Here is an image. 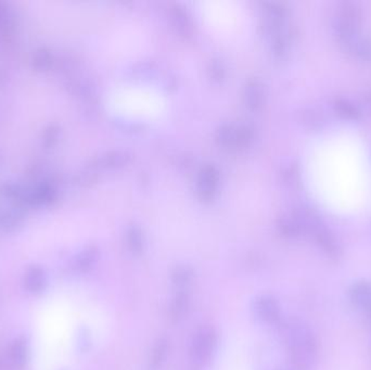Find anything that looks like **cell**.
Wrapping results in <instances>:
<instances>
[{
    "label": "cell",
    "instance_id": "3",
    "mask_svg": "<svg viewBox=\"0 0 371 370\" xmlns=\"http://www.w3.org/2000/svg\"><path fill=\"white\" fill-rule=\"evenodd\" d=\"M218 346V336L211 327H202L195 332L190 344V358L195 365L208 364Z\"/></svg>",
    "mask_w": 371,
    "mask_h": 370
},
{
    "label": "cell",
    "instance_id": "1",
    "mask_svg": "<svg viewBox=\"0 0 371 370\" xmlns=\"http://www.w3.org/2000/svg\"><path fill=\"white\" fill-rule=\"evenodd\" d=\"M107 109L130 121H153L165 111V98L156 88L142 84L119 86L107 96Z\"/></svg>",
    "mask_w": 371,
    "mask_h": 370
},
{
    "label": "cell",
    "instance_id": "6",
    "mask_svg": "<svg viewBox=\"0 0 371 370\" xmlns=\"http://www.w3.org/2000/svg\"><path fill=\"white\" fill-rule=\"evenodd\" d=\"M191 278H192V272L188 268L181 267L175 269L173 273V283L177 287H185L186 285H188Z\"/></svg>",
    "mask_w": 371,
    "mask_h": 370
},
{
    "label": "cell",
    "instance_id": "7",
    "mask_svg": "<svg viewBox=\"0 0 371 370\" xmlns=\"http://www.w3.org/2000/svg\"><path fill=\"white\" fill-rule=\"evenodd\" d=\"M164 351H165V344H159V346H158V348H156V353H154V364L159 363V361H161L162 355L165 353V352Z\"/></svg>",
    "mask_w": 371,
    "mask_h": 370
},
{
    "label": "cell",
    "instance_id": "2",
    "mask_svg": "<svg viewBox=\"0 0 371 370\" xmlns=\"http://www.w3.org/2000/svg\"><path fill=\"white\" fill-rule=\"evenodd\" d=\"M201 13L209 27L222 33L232 32L239 25L241 20L238 6L228 1L203 3Z\"/></svg>",
    "mask_w": 371,
    "mask_h": 370
},
{
    "label": "cell",
    "instance_id": "5",
    "mask_svg": "<svg viewBox=\"0 0 371 370\" xmlns=\"http://www.w3.org/2000/svg\"><path fill=\"white\" fill-rule=\"evenodd\" d=\"M188 307V297L181 293L174 299L173 303H172L171 313L172 316L175 318H179L185 314L186 309Z\"/></svg>",
    "mask_w": 371,
    "mask_h": 370
},
{
    "label": "cell",
    "instance_id": "4",
    "mask_svg": "<svg viewBox=\"0 0 371 370\" xmlns=\"http://www.w3.org/2000/svg\"><path fill=\"white\" fill-rule=\"evenodd\" d=\"M252 311L254 316L263 323H273L278 319V304L268 295H261L254 299Z\"/></svg>",
    "mask_w": 371,
    "mask_h": 370
}]
</instances>
